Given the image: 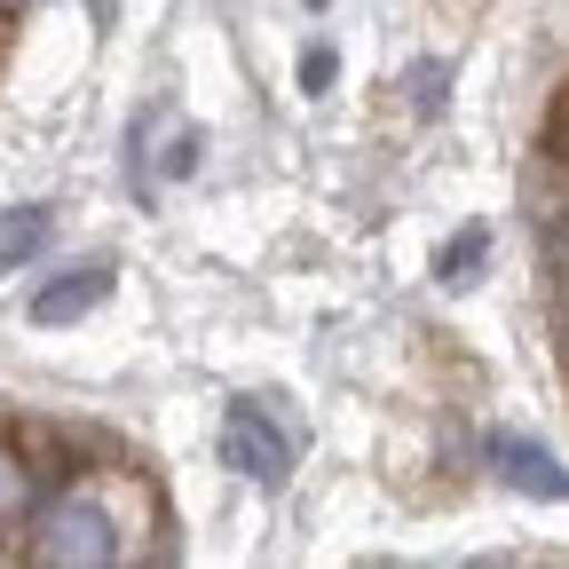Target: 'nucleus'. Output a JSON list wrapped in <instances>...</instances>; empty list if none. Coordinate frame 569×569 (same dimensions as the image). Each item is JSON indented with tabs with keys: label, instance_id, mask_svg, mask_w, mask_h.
<instances>
[{
	"label": "nucleus",
	"instance_id": "f257e3e1",
	"mask_svg": "<svg viewBox=\"0 0 569 569\" xmlns=\"http://www.w3.org/2000/svg\"><path fill=\"white\" fill-rule=\"evenodd\" d=\"M24 553L48 561V569H80V561H119V538H111V515L96 507V498L63 490V498H48V507H32Z\"/></svg>",
	"mask_w": 569,
	"mask_h": 569
},
{
	"label": "nucleus",
	"instance_id": "f03ea898",
	"mask_svg": "<svg viewBox=\"0 0 569 569\" xmlns=\"http://www.w3.org/2000/svg\"><path fill=\"white\" fill-rule=\"evenodd\" d=\"M293 451H301V427H277L269 403H230V411H222V459H230L246 482L277 490L284 475H293Z\"/></svg>",
	"mask_w": 569,
	"mask_h": 569
},
{
	"label": "nucleus",
	"instance_id": "7ed1b4c3",
	"mask_svg": "<svg viewBox=\"0 0 569 569\" xmlns=\"http://www.w3.org/2000/svg\"><path fill=\"white\" fill-rule=\"evenodd\" d=\"M482 451H490V467L507 475L515 490H530V498H569V467H561L546 443H530V436H507V427H498V436H490Z\"/></svg>",
	"mask_w": 569,
	"mask_h": 569
},
{
	"label": "nucleus",
	"instance_id": "20e7f679",
	"mask_svg": "<svg viewBox=\"0 0 569 569\" xmlns=\"http://www.w3.org/2000/svg\"><path fill=\"white\" fill-rule=\"evenodd\" d=\"M111 261L96 253V261H80V269H63L56 284H40V293H32V325H71V317H88L103 293H111Z\"/></svg>",
	"mask_w": 569,
	"mask_h": 569
},
{
	"label": "nucleus",
	"instance_id": "39448f33",
	"mask_svg": "<svg viewBox=\"0 0 569 569\" xmlns=\"http://www.w3.org/2000/svg\"><path fill=\"white\" fill-rule=\"evenodd\" d=\"M32 507H40V475L24 467V451L0 443V530H24Z\"/></svg>",
	"mask_w": 569,
	"mask_h": 569
},
{
	"label": "nucleus",
	"instance_id": "423d86ee",
	"mask_svg": "<svg viewBox=\"0 0 569 569\" xmlns=\"http://www.w3.org/2000/svg\"><path fill=\"white\" fill-rule=\"evenodd\" d=\"M40 246H48V213H40V206L0 213V277H9V269H24Z\"/></svg>",
	"mask_w": 569,
	"mask_h": 569
},
{
	"label": "nucleus",
	"instance_id": "0eeeda50",
	"mask_svg": "<svg viewBox=\"0 0 569 569\" xmlns=\"http://www.w3.org/2000/svg\"><path fill=\"white\" fill-rule=\"evenodd\" d=\"M482 261H490V230H459V238H443L436 277H443V284H475V277H482Z\"/></svg>",
	"mask_w": 569,
	"mask_h": 569
},
{
	"label": "nucleus",
	"instance_id": "6e6552de",
	"mask_svg": "<svg viewBox=\"0 0 569 569\" xmlns=\"http://www.w3.org/2000/svg\"><path fill=\"white\" fill-rule=\"evenodd\" d=\"M443 80H451V71H443V63H419V71H411V103H419L427 119H436V111H443Z\"/></svg>",
	"mask_w": 569,
	"mask_h": 569
},
{
	"label": "nucleus",
	"instance_id": "1a4fd4ad",
	"mask_svg": "<svg viewBox=\"0 0 569 569\" xmlns=\"http://www.w3.org/2000/svg\"><path fill=\"white\" fill-rule=\"evenodd\" d=\"M325 80H332V48H309V56H301V88L325 96Z\"/></svg>",
	"mask_w": 569,
	"mask_h": 569
},
{
	"label": "nucleus",
	"instance_id": "9d476101",
	"mask_svg": "<svg viewBox=\"0 0 569 569\" xmlns=\"http://www.w3.org/2000/svg\"><path fill=\"white\" fill-rule=\"evenodd\" d=\"M553 151L569 159V88H561V103H553Z\"/></svg>",
	"mask_w": 569,
	"mask_h": 569
},
{
	"label": "nucleus",
	"instance_id": "9b49d317",
	"mask_svg": "<svg viewBox=\"0 0 569 569\" xmlns=\"http://www.w3.org/2000/svg\"><path fill=\"white\" fill-rule=\"evenodd\" d=\"M88 17H96V24H111V17H119V0H88Z\"/></svg>",
	"mask_w": 569,
	"mask_h": 569
}]
</instances>
